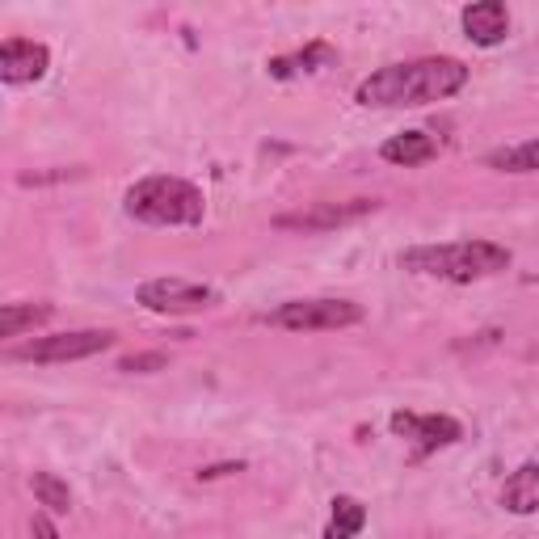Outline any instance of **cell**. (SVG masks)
<instances>
[{
    "label": "cell",
    "instance_id": "1",
    "mask_svg": "<svg viewBox=\"0 0 539 539\" xmlns=\"http://www.w3.org/2000/svg\"><path fill=\"white\" fill-rule=\"evenodd\" d=\"M468 85V68L451 55L434 59H413V64H392L379 68L358 85V102L363 106H430L443 97L459 93Z\"/></svg>",
    "mask_w": 539,
    "mask_h": 539
},
{
    "label": "cell",
    "instance_id": "2",
    "mask_svg": "<svg viewBox=\"0 0 539 539\" xmlns=\"http://www.w3.org/2000/svg\"><path fill=\"white\" fill-rule=\"evenodd\" d=\"M401 266L417 274L451 278V283H472L485 274H502L510 266V249L493 241H455V245H417L401 253Z\"/></svg>",
    "mask_w": 539,
    "mask_h": 539
},
{
    "label": "cell",
    "instance_id": "3",
    "mask_svg": "<svg viewBox=\"0 0 539 539\" xmlns=\"http://www.w3.org/2000/svg\"><path fill=\"white\" fill-rule=\"evenodd\" d=\"M127 211L144 224L177 228V224H203V190L182 182V177H144L127 190Z\"/></svg>",
    "mask_w": 539,
    "mask_h": 539
},
{
    "label": "cell",
    "instance_id": "4",
    "mask_svg": "<svg viewBox=\"0 0 539 539\" xmlns=\"http://www.w3.org/2000/svg\"><path fill=\"white\" fill-rule=\"evenodd\" d=\"M266 321L278 329H295V333H321V329L358 325L363 308L350 304V299H291V304H278Z\"/></svg>",
    "mask_w": 539,
    "mask_h": 539
},
{
    "label": "cell",
    "instance_id": "5",
    "mask_svg": "<svg viewBox=\"0 0 539 539\" xmlns=\"http://www.w3.org/2000/svg\"><path fill=\"white\" fill-rule=\"evenodd\" d=\"M114 346L110 329H81V333H55V337H34V342L17 346L13 358L22 363H76V358H93Z\"/></svg>",
    "mask_w": 539,
    "mask_h": 539
},
{
    "label": "cell",
    "instance_id": "6",
    "mask_svg": "<svg viewBox=\"0 0 539 539\" xmlns=\"http://www.w3.org/2000/svg\"><path fill=\"white\" fill-rule=\"evenodd\" d=\"M135 299L152 312H169V316H182V312H203L215 304V291L211 287H198L186 283V278H152V283H139Z\"/></svg>",
    "mask_w": 539,
    "mask_h": 539
},
{
    "label": "cell",
    "instance_id": "7",
    "mask_svg": "<svg viewBox=\"0 0 539 539\" xmlns=\"http://www.w3.org/2000/svg\"><path fill=\"white\" fill-rule=\"evenodd\" d=\"M379 203L375 198H354V203H316L308 211H295V215H278L274 228H291V232H329L337 224H350V219L375 211Z\"/></svg>",
    "mask_w": 539,
    "mask_h": 539
},
{
    "label": "cell",
    "instance_id": "8",
    "mask_svg": "<svg viewBox=\"0 0 539 539\" xmlns=\"http://www.w3.org/2000/svg\"><path fill=\"white\" fill-rule=\"evenodd\" d=\"M51 55L43 43H30V38H9L5 47H0V76H5L9 85H26V81H38V76L47 72Z\"/></svg>",
    "mask_w": 539,
    "mask_h": 539
},
{
    "label": "cell",
    "instance_id": "9",
    "mask_svg": "<svg viewBox=\"0 0 539 539\" xmlns=\"http://www.w3.org/2000/svg\"><path fill=\"white\" fill-rule=\"evenodd\" d=\"M392 430L401 438H417L422 447H447L464 438V426L455 417H417V413H392Z\"/></svg>",
    "mask_w": 539,
    "mask_h": 539
},
{
    "label": "cell",
    "instance_id": "10",
    "mask_svg": "<svg viewBox=\"0 0 539 539\" xmlns=\"http://www.w3.org/2000/svg\"><path fill=\"white\" fill-rule=\"evenodd\" d=\"M464 30H468L472 43L493 47V43H502V38L510 34V13H506L502 0H481V5L464 9Z\"/></svg>",
    "mask_w": 539,
    "mask_h": 539
},
{
    "label": "cell",
    "instance_id": "11",
    "mask_svg": "<svg viewBox=\"0 0 539 539\" xmlns=\"http://www.w3.org/2000/svg\"><path fill=\"white\" fill-rule=\"evenodd\" d=\"M502 506L510 514H535L539 510V464H523L510 472V481L502 489Z\"/></svg>",
    "mask_w": 539,
    "mask_h": 539
},
{
    "label": "cell",
    "instance_id": "12",
    "mask_svg": "<svg viewBox=\"0 0 539 539\" xmlns=\"http://www.w3.org/2000/svg\"><path fill=\"white\" fill-rule=\"evenodd\" d=\"M434 152H438V144L430 135H422V131H405V135H392L384 148H379V156L384 161H392V165H426V161H434Z\"/></svg>",
    "mask_w": 539,
    "mask_h": 539
},
{
    "label": "cell",
    "instance_id": "13",
    "mask_svg": "<svg viewBox=\"0 0 539 539\" xmlns=\"http://www.w3.org/2000/svg\"><path fill=\"white\" fill-rule=\"evenodd\" d=\"M51 304H5L0 308V337H22L26 329L51 321Z\"/></svg>",
    "mask_w": 539,
    "mask_h": 539
},
{
    "label": "cell",
    "instance_id": "14",
    "mask_svg": "<svg viewBox=\"0 0 539 539\" xmlns=\"http://www.w3.org/2000/svg\"><path fill=\"white\" fill-rule=\"evenodd\" d=\"M489 169H502V173H535L539 169V139H527V144H514V148H497L485 156Z\"/></svg>",
    "mask_w": 539,
    "mask_h": 539
},
{
    "label": "cell",
    "instance_id": "15",
    "mask_svg": "<svg viewBox=\"0 0 539 539\" xmlns=\"http://www.w3.org/2000/svg\"><path fill=\"white\" fill-rule=\"evenodd\" d=\"M367 523V510L354 502V497H333V523L325 531V539H354Z\"/></svg>",
    "mask_w": 539,
    "mask_h": 539
},
{
    "label": "cell",
    "instance_id": "16",
    "mask_svg": "<svg viewBox=\"0 0 539 539\" xmlns=\"http://www.w3.org/2000/svg\"><path fill=\"white\" fill-rule=\"evenodd\" d=\"M30 489H34V497H38V506H47V510H55V514H68V510H72V489L59 481V476L34 472V476H30Z\"/></svg>",
    "mask_w": 539,
    "mask_h": 539
},
{
    "label": "cell",
    "instance_id": "17",
    "mask_svg": "<svg viewBox=\"0 0 539 539\" xmlns=\"http://www.w3.org/2000/svg\"><path fill=\"white\" fill-rule=\"evenodd\" d=\"M312 68V64H333V47H325V43H312L308 51H299L295 59H274L270 64V72L274 76H291V68Z\"/></svg>",
    "mask_w": 539,
    "mask_h": 539
},
{
    "label": "cell",
    "instance_id": "18",
    "mask_svg": "<svg viewBox=\"0 0 539 539\" xmlns=\"http://www.w3.org/2000/svg\"><path fill=\"white\" fill-rule=\"evenodd\" d=\"M165 367V354L161 350H144V354H127L123 363H118V371H161Z\"/></svg>",
    "mask_w": 539,
    "mask_h": 539
},
{
    "label": "cell",
    "instance_id": "19",
    "mask_svg": "<svg viewBox=\"0 0 539 539\" xmlns=\"http://www.w3.org/2000/svg\"><path fill=\"white\" fill-rule=\"evenodd\" d=\"M232 472H245L241 459H236V464H211V468H203V472H198V481H219V476H232Z\"/></svg>",
    "mask_w": 539,
    "mask_h": 539
},
{
    "label": "cell",
    "instance_id": "20",
    "mask_svg": "<svg viewBox=\"0 0 539 539\" xmlns=\"http://www.w3.org/2000/svg\"><path fill=\"white\" fill-rule=\"evenodd\" d=\"M30 527H34V539H59V531H55V523H51L47 514H34Z\"/></svg>",
    "mask_w": 539,
    "mask_h": 539
},
{
    "label": "cell",
    "instance_id": "21",
    "mask_svg": "<svg viewBox=\"0 0 539 539\" xmlns=\"http://www.w3.org/2000/svg\"><path fill=\"white\" fill-rule=\"evenodd\" d=\"M535 354H539V350H535Z\"/></svg>",
    "mask_w": 539,
    "mask_h": 539
}]
</instances>
